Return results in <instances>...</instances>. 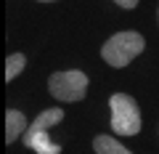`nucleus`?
Instances as JSON below:
<instances>
[{"mask_svg":"<svg viewBox=\"0 0 159 154\" xmlns=\"http://www.w3.org/2000/svg\"><path fill=\"white\" fill-rule=\"evenodd\" d=\"M143 37L138 32H117L114 37H109L101 48V56L111 67H127L138 53L143 51Z\"/></svg>","mask_w":159,"mask_h":154,"instance_id":"1","label":"nucleus"},{"mask_svg":"<svg viewBox=\"0 0 159 154\" xmlns=\"http://www.w3.org/2000/svg\"><path fill=\"white\" fill-rule=\"evenodd\" d=\"M111 106V128L117 136H138L141 130V112L138 104L133 101L127 93H114L109 98Z\"/></svg>","mask_w":159,"mask_h":154,"instance_id":"2","label":"nucleus"},{"mask_svg":"<svg viewBox=\"0 0 159 154\" xmlns=\"http://www.w3.org/2000/svg\"><path fill=\"white\" fill-rule=\"evenodd\" d=\"M48 88H51V93L58 101H82L88 93V74L80 72V69L56 72V74H51Z\"/></svg>","mask_w":159,"mask_h":154,"instance_id":"3","label":"nucleus"},{"mask_svg":"<svg viewBox=\"0 0 159 154\" xmlns=\"http://www.w3.org/2000/svg\"><path fill=\"white\" fill-rule=\"evenodd\" d=\"M24 143H27L29 149H34L37 154H58L61 152V146H56V143L48 138V130H37V128H27Z\"/></svg>","mask_w":159,"mask_h":154,"instance_id":"4","label":"nucleus"},{"mask_svg":"<svg viewBox=\"0 0 159 154\" xmlns=\"http://www.w3.org/2000/svg\"><path fill=\"white\" fill-rule=\"evenodd\" d=\"M21 133H27V117L16 109L6 112V143H13Z\"/></svg>","mask_w":159,"mask_h":154,"instance_id":"5","label":"nucleus"},{"mask_svg":"<svg viewBox=\"0 0 159 154\" xmlns=\"http://www.w3.org/2000/svg\"><path fill=\"white\" fill-rule=\"evenodd\" d=\"M93 146H96V154H133L127 146H122V143H119L117 138H111V136H96Z\"/></svg>","mask_w":159,"mask_h":154,"instance_id":"6","label":"nucleus"},{"mask_svg":"<svg viewBox=\"0 0 159 154\" xmlns=\"http://www.w3.org/2000/svg\"><path fill=\"white\" fill-rule=\"evenodd\" d=\"M64 120V112L58 106H53V109H45V112H40L37 114V120L32 122L29 128H37V130H51L56 122H61Z\"/></svg>","mask_w":159,"mask_h":154,"instance_id":"7","label":"nucleus"},{"mask_svg":"<svg viewBox=\"0 0 159 154\" xmlns=\"http://www.w3.org/2000/svg\"><path fill=\"white\" fill-rule=\"evenodd\" d=\"M24 64H27L24 53H13V56H8V58H6V82H11L16 74H21Z\"/></svg>","mask_w":159,"mask_h":154,"instance_id":"8","label":"nucleus"},{"mask_svg":"<svg viewBox=\"0 0 159 154\" xmlns=\"http://www.w3.org/2000/svg\"><path fill=\"white\" fill-rule=\"evenodd\" d=\"M117 6H122V8H135L138 6V0H114Z\"/></svg>","mask_w":159,"mask_h":154,"instance_id":"9","label":"nucleus"},{"mask_svg":"<svg viewBox=\"0 0 159 154\" xmlns=\"http://www.w3.org/2000/svg\"><path fill=\"white\" fill-rule=\"evenodd\" d=\"M40 3H53V0H40Z\"/></svg>","mask_w":159,"mask_h":154,"instance_id":"10","label":"nucleus"}]
</instances>
